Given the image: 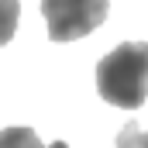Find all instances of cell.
I'll return each mask as SVG.
<instances>
[{
    "mask_svg": "<svg viewBox=\"0 0 148 148\" xmlns=\"http://www.w3.org/2000/svg\"><path fill=\"white\" fill-rule=\"evenodd\" d=\"M97 93L121 107L138 110L148 97V41H121L97 66Z\"/></svg>",
    "mask_w": 148,
    "mask_h": 148,
    "instance_id": "cell-1",
    "label": "cell"
},
{
    "mask_svg": "<svg viewBox=\"0 0 148 148\" xmlns=\"http://www.w3.org/2000/svg\"><path fill=\"white\" fill-rule=\"evenodd\" d=\"M107 0H41V14L52 41H76L107 21Z\"/></svg>",
    "mask_w": 148,
    "mask_h": 148,
    "instance_id": "cell-2",
    "label": "cell"
},
{
    "mask_svg": "<svg viewBox=\"0 0 148 148\" xmlns=\"http://www.w3.org/2000/svg\"><path fill=\"white\" fill-rule=\"evenodd\" d=\"M0 148H48V145H41L35 127H3L0 131Z\"/></svg>",
    "mask_w": 148,
    "mask_h": 148,
    "instance_id": "cell-3",
    "label": "cell"
},
{
    "mask_svg": "<svg viewBox=\"0 0 148 148\" xmlns=\"http://www.w3.org/2000/svg\"><path fill=\"white\" fill-rule=\"evenodd\" d=\"M21 21V3L17 0H0V45H7Z\"/></svg>",
    "mask_w": 148,
    "mask_h": 148,
    "instance_id": "cell-4",
    "label": "cell"
},
{
    "mask_svg": "<svg viewBox=\"0 0 148 148\" xmlns=\"http://www.w3.org/2000/svg\"><path fill=\"white\" fill-rule=\"evenodd\" d=\"M117 148H148V131L138 127V121H127L117 134Z\"/></svg>",
    "mask_w": 148,
    "mask_h": 148,
    "instance_id": "cell-5",
    "label": "cell"
},
{
    "mask_svg": "<svg viewBox=\"0 0 148 148\" xmlns=\"http://www.w3.org/2000/svg\"><path fill=\"white\" fill-rule=\"evenodd\" d=\"M48 148H69V145H66V141H52Z\"/></svg>",
    "mask_w": 148,
    "mask_h": 148,
    "instance_id": "cell-6",
    "label": "cell"
}]
</instances>
